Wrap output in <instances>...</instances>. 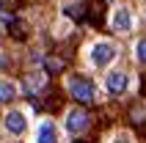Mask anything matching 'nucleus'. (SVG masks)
<instances>
[{"mask_svg":"<svg viewBox=\"0 0 146 143\" xmlns=\"http://www.w3.org/2000/svg\"><path fill=\"white\" fill-rule=\"evenodd\" d=\"M113 55H116V50L110 47L108 41H99L97 47H94V52H91V58H94V64H97V66L110 64V61H113Z\"/></svg>","mask_w":146,"mask_h":143,"instance_id":"nucleus-3","label":"nucleus"},{"mask_svg":"<svg viewBox=\"0 0 146 143\" xmlns=\"http://www.w3.org/2000/svg\"><path fill=\"white\" fill-rule=\"evenodd\" d=\"M39 143H58V135H55V127L52 124H44L39 129Z\"/></svg>","mask_w":146,"mask_h":143,"instance_id":"nucleus-10","label":"nucleus"},{"mask_svg":"<svg viewBox=\"0 0 146 143\" xmlns=\"http://www.w3.org/2000/svg\"><path fill=\"white\" fill-rule=\"evenodd\" d=\"M69 94H72L80 105H88L91 99H94V85H91L88 77H80V74H77V77L69 80Z\"/></svg>","mask_w":146,"mask_h":143,"instance_id":"nucleus-1","label":"nucleus"},{"mask_svg":"<svg viewBox=\"0 0 146 143\" xmlns=\"http://www.w3.org/2000/svg\"><path fill=\"white\" fill-rule=\"evenodd\" d=\"M135 55H138L141 64H146V39H141V41H138V47H135Z\"/></svg>","mask_w":146,"mask_h":143,"instance_id":"nucleus-13","label":"nucleus"},{"mask_svg":"<svg viewBox=\"0 0 146 143\" xmlns=\"http://www.w3.org/2000/svg\"><path fill=\"white\" fill-rule=\"evenodd\" d=\"M14 96H17V91L11 83H0V102H11Z\"/></svg>","mask_w":146,"mask_h":143,"instance_id":"nucleus-12","label":"nucleus"},{"mask_svg":"<svg viewBox=\"0 0 146 143\" xmlns=\"http://www.w3.org/2000/svg\"><path fill=\"white\" fill-rule=\"evenodd\" d=\"M77 143H80V140H77Z\"/></svg>","mask_w":146,"mask_h":143,"instance_id":"nucleus-14","label":"nucleus"},{"mask_svg":"<svg viewBox=\"0 0 146 143\" xmlns=\"http://www.w3.org/2000/svg\"><path fill=\"white\" fill-rule=\"evenodd\" d=\"M113 25H116V30H130V11L127 8H119L113 17Z\"/></svg>","mask_w":146,"mask_h":143,"instance_id":"nucleus-9","label":"nucleus"},{"mask_svg":"<svg viewBox=\"0 0 146 143\" xmlns=\"http://www.w3.org/2000/svg\"><path fill=\"white\" fill-rule=\"evenodd\" d=\"M66 129L69 132H86L88 129V113L83 107H74L69 116H66Z\"/></svg>","mask_w":146,"mask_h":143,"instance_id":"nucleus-2","label":"nucleus"},{"mask_svg":"<svg viewBox=\"0 0 146 143\" xmlns=\"http://www.w3.org/2000/svg\"><path fill=\"white\" fill-rule=\"evenodd\" d=\"M8 36L14 41H25L28 39V25H25L22 19H14V17H11V19H8Z\"/></svg>","mask_w":146,"mask_h":143,"instance_id":"nucleus-6","label":"nucleus"},{"mask_svg":"<svg viewBox=\"0 0 146 143\" xmlns=\"http://www.w3.org/2000/svg\"><path fill=\"white\" fill-rule=\"evenodd\" d=\"M105 83H108V91L110 94H124L127 91V74L124 72H110Z\"/></svg>","mask_w":146,"mask_h":143,"instance_id":"nucleus-4","label":"nucleus"},{"mask_svg":"<svg viewBox=\"0 0 146 143\" xmlns=\"http://www.w3.org/2000/svg\"><path fill=\"white\" fill-rule=\"evenodd\" d=\"M6 127H8V132H14V135H22L25 132V116L19 110H11L6 116Z\"/></svg>","mask_w":146,"mask_h":143,"instance_id":"nucleus-5","label":"nucleus"},{"mask_svg":"<svg viewBox=\"0 0 146 143\" xmlns=\"http://www.w3.org/2000/svg\"><path fill=\"white\" fill-rule=\"evenodd\" d=\"M66 14L77 22H83V19H88V3H72V6H66Z\"/></svg>","mask_w":146,"mask_h":143,"instance_id":"nucleus-8","label":"nucleus"},{"mask_svg":"<svg viewBox=\"0 0 146 143\" xmlns=\"http://www.w3.org/2000/svg\"><path fill=\"white\" fill-rule=\"evenodd\" d=\"M44 69H47L50 74H61V72L66 69V64H64V58H47V61H44Z\"/></svg>","mask_w":146,"mask_h":143,"instance_id":"nucleus-11","label":"nucleus"},{"mask_svg":"<svg viewBox=\"0 0 146 143\" xmlns=\"http://www.w3.org/2000/svg\"><path fill=\"white\" fill-rule=\"evenodd\" d=\"M127 119H130V124L135 129H141L143 132V124H146V110L141 107V105H132L130 107V113H127Z\"/></svg>","mask_w":146,"mask_h":143,"instance_id":"nucleus-7","label":"nucleus"}]
</instances>
